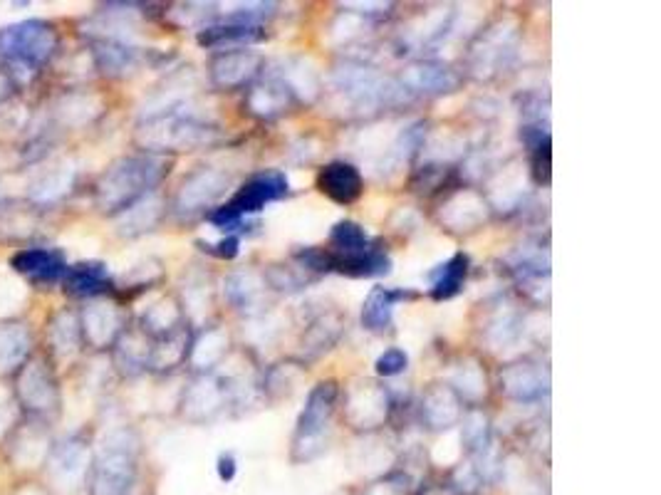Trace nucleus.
Instances as JSON below:
<instances>
[{"mask_svg": "<svg viewBox=\"0 0 661 495\" xmlns=\"http://www.w3.org/2000/svg\"><path fill=\"white\" fill-rule=\"evenodd\" d=\"M317 189L340 206H352L362 196V174L350 161H332L317 176Z\"/></svg>", "mask_w": 661, "mask_h": 495, "instance_id": "nucleus-14", "label": "nucleus"}, {"mask_svg": "<svg viewBox=\"0 0 661 495\" xmlns=\"http://www.w3.org/2000/svg\"><path fill=\"white\" fill-rule=\"evenodd\" d=\"M181 310L174 300H161L152 310L144 315V330H149L156 337H166L179 330Z\"/></svg>", "mask_w": 661, "mask_h": 495, "instance_id": "nucleus-30", "label": "nucleus"}, {"mask_svg": "<svg viewBox=\"0 0 661 495\" xmlns=\"http://www.w3.org/2000/svg\"><path fill=\"white\" fill-rule=\"evenodd\" d=\"M342 335V317L330 312V315H322L312 322L310 327L305 330L303 335V352L310 354V357H317V354L327 352Z\"/></svg>", "mask_w": 661, "mask_h": 495, "instance_id": "nucleus-26", "label": "nucleus"}, {"mask_svg": "<svg viewBox=\"0 0 661 495\" xmlns=\"http://www.w3.org/2000/svg\"><path fill=\"white\" fill-rule=\"evenodd\" d=\"M399 85L407 95H446L458 87V75L444 62L424 60L409 65Z\"/></svg>", "mask_w": 661, "mask_h": 495, "instance_id": "nucleus-10", "label": "nucleus"}, {"mask_svg": "<svg viewBox=\"0 0 661 495\" xmlns=\"http://www.w3.org/2000/svg\"><path fill=\"white\" fill-rule=\"evenodd\" d=\"M260 70V55L248 48H233L218 52L211 60V80L216 87L233 90L246 85Z\"/></svg>", "mask_w": 661, "mask_h": 495, "instance_id": "nucleus-11", "label": "nucleus"}, {"mask_svg": "<svg viewBox=\"0 0 661 495\" xmlns=\"http://www.w3.org/2000/svg\"><path fill=\"white\" fill-rule=\"evenodd\" d=\"M258 40H263V28L246 23V20L236 18V15L231 13H228L221 23L204 25V28L199 30V43L204 45V48L233 50L246 48V45L258 43Z\"/></svg>", "mask_w": 661, "mask_h": 495, "instance_id": "nucleus-13", "label": "nucleus"}, {"mask_svg": "<svg viewBox=\"0 0 661 495\" xmlns=\"http://www.w3.org/2000/svg\"><path fill=\"white\" fill-rule=\"evenodd\" d=\"M374 367H377V374H382V377H399L402 372H407L409 357L402 347H389L387 352L379 354Z\"/></svg>", "mask_w": 661, "mask_h": 495, "instance_id": "nucleus-38", "label": "nucleus"}, {"mask_svg": "<svg viewBox=\"0 0 661 495\" xmlns=\"http://www.w3.org/2000/svg\"><path fill=\"white\" fill-rule=\"evenodd\" d=\"M454 389H456V394L468 396V399H478V396L486 392V377L481 374L478 364L471 362V364H466V367H461Z\"/></svg>", "mask_w": 661, "mask_h": 495, "instance_id": "nucleus-37", "label": "nucleus"}, {"mask_svg": "<svg viewBox=\"0 0 661 495\" xmlns=\"http://www.w3.org/2000/svg\"><path fill=\"white\" fill-rule=\"evenodd\" d=\"M290 194V181L283 171H260L238 189V194L221 208L208 213V221L226 233H236L248 216L260 213L270 203Z\"/></svg>", "mask_w": 661, "mask_h": 495, "instance_id": "nucleus-5", "label": "nucleus"}, {"mask_svg": "<svg viewBox=\"0 0 661 495\" xmlns=\"http://www.w3.org/2000/svg\"><path fill=\"white\" fill-rule=\"evenodd\" d=\"M228 179L223 171L216 169H199L191 176H186L181 184L179 194H176V211L181 216H194V213L206 211L228 191Z\"/></svg>", "mask_w": 661, "mask_h": 495, "instance_id": "nucleus-9", "label": "nucleus"}, {"mask_svg": "<svg viewBox=\"0 0 661 495\" xmlns=\"http://www.w3.org/2000/svg\"><path fill=\"white\" fill-rule=\"evenodd\" d=\"M260 293H263V283H260L253 273H233L231 278L226 280V295L238 310L253 307L255 302H258Z\"/></svg>", "mask_w": 661, "mask_h": 495, "instance_id": "nucleus-31", "label": "nucleus"}, {"mask_svg": "<svg viewBox=\"0 0 661 495\" xmlns=\"http://www.w3.org/2000/svg\"><path fill=\"white\" fill-rule=\"evenodd\" d=\"M238 253H241V238H238V233H226V238H221V241L213 246V255H218V258L223 260L236 258Z\"/></svg>", "mask_w": 661, "mask_h": 495, "instance_id": "nucleus-39", "label": "nucleus"}, {"mask_svg": "<svg viewBox=\"0 0 661 495\" xmlns=\"http://www.w3.org/2000/svg\"><path fill=\"white\" fill-rule=\"evenodd\" d=\"M337 396H340V387H337L335 379H327L320 382L317 387H312V392L307 394L305 409L298 419V429H295L293 439V461H312L315 456H320L325 451L327 434H330L332 416L337 409Z\"/></svg>", "mask_w": 661, "mask_h": 495, "instance_id": "nucleus-6", "label": "nucleus"}, {"mask_svg": "<svg viewBox=\"0 0 661 495\" xmlns=\"http://www.w3.org/2000/svg\"><path fill=\"white\" fill-rule=\"evenodd\" d=\"M85 468V446L77 441H67L55 453V476L60 481H75Z\"/></svg>", "mask_w": 661, "mask_h": 495, "instance_id": "nucleus-33", "label": "nucleus"}, {"mask_svg": "<svg viewBox=\"0 0 661 495\" xmlns=\"http://www.w3.org/2000/svg\"><path fill=\"white\" fill-rule=\"evenodd\" d=\"M280 80L288 85V90L303 99H312L320 92V75L312 65H307L305 60H290L285 62L283 70L278 72Z\"/></svg>", "mask_w": 661, "mask_h": 495, "instance_id": "nucleus-27", "label": "nucleus"}, {"mask_svg": "<svg viewBox=\"0 0 661 495\" xmlns=\"http://www.w3.org/2000/svg\"><path fill=\"white\" fill-rule=\"evenodd\" d=\"M330 273L350 278H382L392 273V258L382 243L372 241L357 221H340L330 231Z\"/></svg>", "mask_w": 661, "mask_h": 495, "instance_id": "nucleus-2", "label": "nucleus"}, {"mask_svg": "<svg viewBox=\"0 0 661 495\" xmlns=\"http://www.w3.org/2000/svg\"><path fill=\"white\" fill-rule=\"evenodd\" d=\"M332 90L352 114H374L407 97L399 82L359 62H347L332 72Z\"/></svg>", "mask_w": 661, "mask_h": 495, "instance_id": "nucleus-3", "label": "nucleus"}, {"mask_svg": "<svg viewBox=\"0 0 661 495\" xmlns=\"http://www.w3.org/2000/svg\"><path fill=\"white\" fill-rule=\"evenodd\" d=\"M419 495H461L454 486H429L424 488Z\"/></svg>", "mask_w": 661, "mask_h": 495, "instance_id": "nucleus-41", "label": "nucleus"}, {"mask_svg": "<svg viewBox=\"0 0 661 495\" xmlns=\"http://www.w3.org/2000/svg\"><path fill=\"white\" fill-rule=\"evenodd\" d=\"M293 92L288 90L283 80H280L278 72L268 75L265 80H260L258 85L251 87L246 97L248 112L255 114L260 119H273L280 117L283 112H288V107L293 104Z\"/></svg>", "mask_w": 661, "mask_h": 495, "instance_id": "nucleus-17", "label": "nucleus"}, {"mask_svg": "<svg viewBox=\"0 0 661 495\" xmlns=\"http://www.w3.org/2000/svg\"><path fill=\"white\" fill-rule=\"evenodd\" d=\"M13 268L18 273L28 275V278L40 280V283H52V280L62 278L67 273L65 258H62L60 250H48V248H30L20 250L13 258Z\"/></svg>", "mask_w": 661, "mask_h": 495, "instance_id": "nucleus-20", "label": "nucleus"}, {"mask_svg": "<svg viewBox=\"0 0 661 495\" xmlns=\"http://www.w3.org/2000/svg\"><path fill=\"white\" fill-rule=\"evenodd\" d=\"M82 327L95 345H107L119 335V312L109 302H95L82 312Z\"/></svg>", "mask_w": 661, "mask_h": 495, "instance_id": "nucleus-23", "label": "nucleus"}, {"mask_svg": "<svg viewBox=\"0 0 661 495\" xmlns=\"http://www.w3.org/2000/svg\"><path fill=\"white\" fill-rule=\"evenodd\" d=\"M137 476V448L127 431H117L102 444L92 471L90 495H127Z\"/></svg>", "mask_w": 661, "mask_h": 495, "instance_id": "nucleus-7", "label": "nucleus"}, {"mask_svg": "<svg viewBox=\"0 0 661 495\" xmlns=\"http://www.w3.org/2000/svg\"><path fill=\"white\" fill-rule=\"evenodd\" d=\"M421 414L431 429H451L461 419V396L454 387L431 384L421 399Z\"/></svg>", "mask_w": 661, "mask_h": 495, "instance_id": "nucleus-19", "label": "nucleus"}, {"mask_svg": "<svg viewBox=\"0 0 661 495\" xmlns=\"http://www.w3.org/2000/svg\"><path fill=\"white\" fill-rule=\"evenodd\" d=\"M520 332H523V325H520L518 317L503 315L498 317V320L491 325V330H488V342H491L493 349H503L513 345V342L520 337Z\"/></svg>", "mask_w": 661, "mask_h": 495, "instance_id": "nucleus-36", "label": "nucleus"}, {"mask_svg": "<svg viewBox=\"0 0 661 495\" xmlns=\"http://www.w3.org/2000/svg\"><path fill=\"white\" fill-rule=\"evenodd\" d=\"M441 221L451 226V231H473L481 221H486V201L473 191L456 194L441 208Z\"/></svg>", "mask_w": 661, "mask_h": 495, "instance_id": "nucleus-21", "label": "nucleus"}, {"mask_svg": "<svg viewBox=\"0 0 661 495\" xmlns=\"http://www.w3.org/2000/svg\"><path fill=\"white\" fill-rule=\"evenodd\" d=\"M218 127L186 112V109H164L154 114L139 129V142L152 151H186L216 142Z\"/></svg>", "mask_w": 661, "mask_h": 495, "instance_id": "nucleus-4", "label": "nucleus"}, {"mask_svg": "<svg viewBox=\"0 0 661 495\" xmlns=\"http://www.w3.org/2000/svg\"><path fill=\"white\" fill-rule=\"evenodd\" d=\"M463 444H466L468 453L471 456H478L486 448L493 446L491 441V426H488V419L481 414V411H471L463 421Z\"/></svg>", "mask_w": 661, "mask_h": 495, "instance_id": "nucleus-32", "label": "nucleus"}, {"mask_svg": "<svg viewBox=\"0 0 661 495\" xmlns=\"http://www.w3.org/2000/svg\"><path fill=\"white\" fill-rule=\"evenodd\" d=\"M424 139H426L424 122H416L404 129V132L394 139L392 149L387 151V159H384L387 161V171H399L404 164H409L411 156L424 147Z\"/></svg>", "mask_w": 661, "mask_h": 495, "instance_id": "nucleus-29", "label": "nucleus"}, {"mask_svg": "<svg viewBox=\"0 0 661 495\" xmlns=\"http://www.w3.org/2000/svg\"><path fill=\"white\" fill-rule=\"evenodd\" d=\"M28 337L23 330H3L0 332V367L10 369L23 359Z\"/></svg>", "mask_w": 661, "mask_h": 495, "instance_id": "nucleus-35", "label": "nucleus"}, {"mask_svg": "<svg viewBox=\"0 0 661 495\" xmlns=\"http://www.w3.org/2000/svg\"><path fill=\"white\" fill-rule=\"evenodd\" d=\"M109 273L104 263H80L75 268H67L65 285L72 295H97L107 288Z\"/></svg>", "mask_w": 661, "mask_h": 495, "instance_id": "nucleus-24", "label": "nucleus"}, {"mask_svg": "<svg viewBox=\"0 0 661 495\" xmlns=\"http://www.w3.org/2000/svg\"><path fill=\"white\" fill-rule=\"evenodd\" d=\"M226 347H228V337L223 335L221 330L206 332V335L196 342L194 362L199 364V367H211V364H216L218 359L226 354Z\"/></svg>", "mask_w": 661, "mask_h": 495, "instance_id": "nucleus-34", "label": "nucleus"}, {"mask_svg": "<svg viewBox=\"0 0 661 495\" xmlns=\"http://www.w3.org/2000/svg\"><path fill=\"white\" fill-rule=\"evenodd\" d=\"M501 389L515 401H535L548 392V372L533 362L510 364L501 372Z\"/></svg>", "mask_w": 661, "mask_h": 495, "instance_id": "nucleus-16", "label": "nucleus"}, {"mask_svg": "<svg viewBox=\"0 0 661 495\" xmlns=\"http://www.w3.org/2000/svg\"><path fill=\"white\" fill-rule=\"evenodd\" d=\"M228 389L223 387L221 382L216 379H199L194 387L189 389V396H186V409L194 419H206L211 416L213 411L221 409L223 399H226Z\"/></svg>", "mask_w": 661, "mask_h": 495, "instance_id": "nucleus-25", "label": "nucleus"}, {"mask_svg": "<svg viewBox=\"0 0 661 495\" xmlns=\"http://www.w3.org/2000/svg\"><path fill=\"white\" fill-rule=\"evenodd\" d=\"M169 174V161L156 154L127 156L117 161L97 184V201L104 211H127L147 198L149 191Z\"/></svg>", "mask_w": 661, "mask_h": 495, "instance_id": "nucleus-1", "label": "nucleus"}, {"mask_svg": "<svg viewBox=\"0 0 661 495\" xmlns=\"http://www.w3.org/2000/svg\"><path fill=\"white\" fill-rule=\"evenodd\" d=\"M57 48V35L45 20H23L0 30V57L25 70H40Z\"/></svg>", "mask_w": 661, "mask_h": 495, "instance_id": "nucleus-8", "label": "nucleus"}, {"mask_svg": "<svg viewBox=\"0 0 661 495\" xmlns=\"http://www.w3.org/2000/svg\"><path fill=\"white\" fill-rule=\"evenodd\" d=\"M97 65L107 75H124L127 70H132L134 62H137V52L129 45H124L122 40H102L95 50Z\"/></svg>", "mask_w": 661, "mask_h": 495, "instance_id": "nucleus-28", "label": "nucleus"}, {"mask_svg": "<svg viewBox=\"0 0 661 495\" xmlns=\"http://www.w3.org/2000/svg\"><path fill=\"white\" fill-rule=\"evenodd\" d=\"M414 297H416V293H411V290H404V288H382V285L372 288L362 305L364 330L384 332L389 325H392L394 307H397L399 302L414 300Z\"/></svg>", "mask_w": 661, "mask_h": 495, "instance_id": "nucleus-18", "label": "nucleus"}, {"mask_svg": "<svg viewBox=\"0 0 661 495\" xmlns=\"http://www.w3.org/2000/svg\"><path fill=\"white\" fill-rule=\"evenodd\" d=\"M389 414L387 389L374 382H359L347 396V416L357 429H374Z\"/></svg>", "mask_w": 661, "mask_h": 495, "instance_id": "nucleus-12", "label": "nucleus"}, {"mask_svg": "<svg viewBox=\"0 0 661 495\" xmlns=\"http://www.w3.org/2000/svg\"><path fill=\"white\" fill-rule=\"evenodd\" d=\"M515 45V28L498 23L496 28L486 30L478 40V45L473 48V70H478V75H488V72H496L498 67L506 65V60L513 55Z\"/></svg>", "mask_w": 661, "mask_h": 495, "instance_id": "nucleus-15", "label": "nucleus"}, {"mask_svg": "<svg viewBox=\"0 0 661 495\" xmlns=\"http://www.w3.org/2000/svg\"><path fill=\"white\" fill-rule=\"evenodd\" d=\"M216 468H218V478H221L223 483H231L238 473L236 456H233V453H221V456H218Z\"/></svg>", "mask_w": 661, "mask_h": 495, "instance_id": "nucleus-40", "label": "nucleus"}, {"mask_svg": "<svg viewBox=\"0 0 661 495\" xmlns=\"http://www.w3.org/2000/svg\"><path fill=\"white\" fill-rule=\"evenodd\" d=\"M468 268H471V263H468L466 253H456L454 258L441 263L431 273V297L439 302L456 297L463 290V283H466Z\"/></svg>", "mask_w": 661, "mask_h": 495, "instance_id": "nucleus-22", "label": "nucleus"}]
</instances>
